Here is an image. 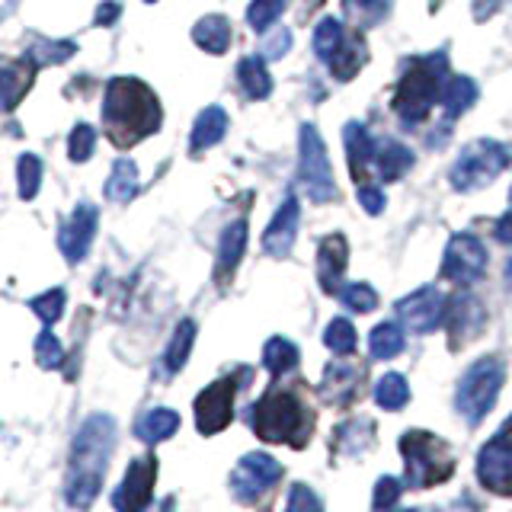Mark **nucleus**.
Listing matches in <instances>:
<instances>
[{"label":"nucleus","mask_w":512,"mask_h":512,"mask_svg":"<svg viewBox=\"0 0 512 512\" xmlns=\"http://www.w3.org/2000/svg\"><path fill=\"white\" fill-rule=\"evenodd\" d=\"M93 148H96V128L87 122L74 125V132L68 138V157L74 160V164H84V160L93 157Z\"/></svg>","instance_id":"nucleus-40"},{"label":"nucleus","mask_w":512,"mask_h":512,"mask_svg":"<svg viewBox=\"0 0 512 512\" xmlns=\"http://www.w3.org/2000/svg\"><path fill=\"white\" fill-rule=\"evenodd\" d=\"M228 135V112H224L221 106H208L199 112V119L196 125H192V151H208V148H215V144Z\"/></svg>","instance_id":"nucleus-22"},{"label":"nucleus","mask_w":512,"mask_h":512,"mask_svg":"<svg viewBox=\"0 0 512 512\" xmlns=\"http://www.w3.org/2000/svg\"><path fill=\"white\" fill-rule=\"evenodd\" d=\"M64 288H52V292H45V295H39V298H32L29 301V308H32V314H36L42 324L48 327V324H55V320L64 314Z\"/></svg>","instance_id":"nucleus-39"},{"label":"nucleus","mask_w":512,"mask_h":512,"mask_svg":"<svg viewBox=\"0 0 512 512\" xmlns=\"http://www.w3.org/2000/svg\"><path fill=\"white\" fill-rule=\"evenodd\" d=\"M506 272H509V279H512V260H509V266H506Z\"/></svg>","instance_id":"nucleus-52"},{"label":"nucleus","mask_w":512,"mask_h":512,"mask_svg":"<svg viewBox=\"0 0 512 512\" xmlns=\"http://www.w3.org/2000/svg\"><path fill=\"white\" fill-rule=\"evenodd\" d=\"M324 343L336 356H352V352H356V327H352L346 317H333L324 330Z\"/></svg>","instance_id":"nucleus-37"},{"label":"nucleus","mask_w":512,"mask_h":512,"mask_svg":"<svg viewBox=\"0 0 512 512\" xmlns=\"http://www.w3.org/2000/svg\"><path fill=\"white\" fill-rule=\"evenodd\" d=\"M298 221H301V205L295 196H285V202L279 205V212L272 215L269 228L263 231V250L269 256H276V260H282V256L292 253L295 247V237H298Z\"/></svg>","instance_id":"nucleus-16"},{"label":"nucleus","mask_w":512,"mask_h":512,"mask_svg":"<svg viewBox=\"0 0 512 512\" xmlns=\"http://www.w3.org/2000/svg\"><path fill=\"white\" fill-rule=\"evenodd\" d=\"M375 167L381 173V180H400L410 167H413V151L407 148V144H400V141H381L375 144Z\"/></svg>","instance_id":"nucleus-25"},{"label":"nucleus","mask_w":512,"mask_h":512,"mask_svg":"<svg viewBox=\"0 0 512 512\" xmlns=\"http://www.w3.org/2000/svg\"><path fill=\"white\" fill-rule=\"evenodd\" d=\"M407 340H404V327L391 324V320H384V324H378L372 330V336H368V352H372V359L384 362V359H394L397 352H404Z\"/></svg>","instance_id":"nucleus-31"},{"label":"nucleus","mask_w":512,"mask_h":512,"mask_svg":"<svg viewBox=\"0 0 512 512\" xmlns=\"http://www.w3.org/2000/svg\"><path fill=\"white\" fill-rule=\"evenodd\" d=\"M509 205H512V189H509Z\"/></svg>","instance_id":"nucleus-53"},{"label":"nucleus","mask_w":512,"mask_h":512,"mask_svg":"<svg viewBox=\"0 0 512 512\" xmlns=\"http://www.w3.org/2000/svg\"><path fill=\"white\" fill-rule=\"evenodd\" d=\"M503 378H506V368L496 356L477 359L468 372L461 375L458 391H455V407L464 423L477 426L493 410L496 397H500V388H503Z\"/></svg>","instance_id":"nucleus-6"},{"label":"nucleus","mask_w":512,"mask_h":512,"mask_svg":"<svg viewBox=\"0 0 512 512\" xmlns=\"http://www.w3.org/2000/svg\"><path fill=\"white\" fill-rule=\"evenodd\" d=\"M77 52V45L61 39V42H52V39H36L29 45L26 58L36 64V68H42V64H58V61H68L71 55Z\"/></svg>","instance_id":"nucleus-36"},{"label":"nucleus","mask_w":512,"mask_h":512,"mask_svg":"<svg viewBox=\"0 0 512 512\" xmlns=\"http://www.w3.org/2000/svg\"><path fill=\"white\" fill-rule=\"evenodd\" d=\"M506 167H509V151L503 144L480 138V141H471L468 148L455 157L452 170H448V183H452L455 192H477V189H487Z\"/></svg>","instance_id":"nucleus-7"},{"label":"nucleus","mask_w":512,"mask_h":512,"mask_svg":"<svg viewBox=\"0 0 512 512\" xmlns=\"http://www.w3.org/2000/svg\"><path fill=\"white\" fill-rule=\"evenodd\" d=\"M400 455L407 461L410 487H436L455 474V455L448 442L423 429H410L400 436Z\"/></svg>","instance_id":"nucleus-5"},{"label":"nucleus","mask_w":512,"mask_h":512,"mask_svg":"<svg viewBox=\"0 0 512 512\" xmlns=\"http://www.w3.org/2000/svg\"><path fill=\"white\" fill-rule=\"evenodd\" d=\"M234 394L237 378H221L196 397V426L202 436H215V432L228 429L234 420Z\"/></svg>","instance_id":"nucleus-13"},{"label":"nucleus","mask_w":512,"mask_h":512,"mask_svg":"<svg viewBox=\"0 0 512 512\" xmlns=\"http://www.w3.org/2000/svg\"><path fill=\"white\" fill-rule=\"evenodd\" d=\"M298 180L314 202L336 199V180L327 157V144L314 125H301L298 132Z\"/></svg>","instance_id":"nucleus-8"},{"label":"nucleus","mask_w":512,"mask_h":512,"mask_svg":"<svg viewBox=\"0 0 512 512\" xmlns=\"http://www.w3.org/2000/svg\"><path fill=\"white\" fill-rule=\"evenodd\" d=\"M448 77H452V74H448L445 52L410 61L404 77H400L397 96H394L397 119H404L407 128L420 125L429 116V109L442 100V87H445Z\"/></svg>","instance_id":"nucleus-4"},{"label":"nucleus","mask_w":512,"mask_h":512,"mask_svg":"<svg viewBox=\"0 0 512 512\" xmlns=\"http://www.w3.org/2000/svg\"><path fill=\"white\" fill-rule=\"evenodd\" d=\"M144 4H154V0H144Z\"/></svg>","instance_id":"nucleus-54"},{"label":"nucleus","mask_w":512,"mask_h":512,"mask_svg":"<svg viewBox=\"0 0 512 512\" xmlns=\"http://www.w3.org/2000/svg\"><path fill=\"white\" fill-rule=\"evenodd\" d=\"M487 269V247L474 234H455L442 256V276L455 285H471Z\"/></svg>","instance_id":"nucleus-11"},{"label":"nucleus","mask_w":512,"mask_h":512,"mask_svg":"<svg viewBox=\"0 0 512 512\" xmlns=\"http://www.w3.org/2000/svg\"><path fill=\"white\" fill-rule=\"evenodd\" d=\"M176 429H180V416H176L173 410H167V407H157V410H148L135 423V436L141 442H148V445H157V442L170 439Z\"/></svg>","instance_id":"nucleus-28"},{"label":"nucleus","mask_w":512,"mask_h":512,"mask_svg":"<svg viewBox=\"0 0 512 512\" xmlns=\"http://www.w3.org/2000/svg\"><path fill=\"white\" fill-rule=\"evenodd\" d=\"M285 512H324V503L317 500V493L308 484H295L292 493H288Z\"/></svg>","instance_id":"nucleus-45"},{"label":"nucleus","mask_w":512,"mask_h":512,"mask_svg":"<svg viewBox=\"0 0 512 512\" xmlns=\"http://www.w3.org/2000/svg\"><path fill=\"white\" fill-rule=\"evenodd\" d=\"M39 186H42V160L36 154H23L20 157V196L36 199Z\"/></svg>","instance_id":"nucleus-42"},{"label":"nucleus","mask_w":512,"mask_h":512,"mask_svg":"<svg viewBox=\"0 0 512 512\" xmlns=\"http://www.w3.org/2000/svg\"><path fill=\"white\" fill-rule=\"evenodd\" d=\"M61 359H64V349L58 343V336L52 330H42L39 340H36V362L42 368H58Z\"/></svg>","instance_id":"nucleus-43"},{"label":"nucleus","mask_w":512,"mask_h":512,"mask_svg":"<svg viewBox=\"0 0 512 512\" xmlns=\"http://www.w3.org/2000/svg\"><path fill=\"white\" fill-rule=\"evenodd\" d=\"M138 192V164L128 157H119L116 164L109 170V180H106V196L112 202H128Z\"/></svg>","instance_id":"nucleus-30"},{"label":"nucleus","mask_w":512,"mask_h":512,"mask_svg":"<svg viewBox=\"0 0 512 512\" xmlns=\"http://www.w3.org/2000/svg\"><path fill=\"white\" fill-rule=\"evenodd\" d=\"M263 365H266V372L272 378L292 372V368L298 365V346L288 343L285 336H272V340L266 343V349H263Z\"/></svg>","instance_id":"nucleus-33"},{"label":"nucleus","mask_w":512,"mask_h":512,"mask_svg":"<svg viewBox=\"0 0 512 512\" xmlns=\"http://www.w3.org/2000/svg\"><path fill=\"white\" fill-rule=\"evenodd\" d=\"M279 477H282V464L276 458L263 452H250L231 471V493L240 503H256L266 490L276 487Z\"/></svg>","instance_id":"nucleus-10"},{"label":"nucleus","mask_w":512,"mask_h":512,"mask_svg":"<svg viewBox=\"0 0 512 512\" xmlns=\"http://www.w3.org/2000/svg\"><path fill=\"white\" fill-rule=\"evenodd\" d=\"M192 42H196L202 52H208V55H224L231 48V23H228V16H221V13L202 16V20L192 26Z\"/></svg>","instance_id":"nucleus-21"},{"label":"nucleus","mask_w":512,"mask_h":512,"mask_svg":"<svg viewBox=\"0 0 512 512\" xmlns=\"http://www.w3.org/2000/svg\"><path fill=\"white\" fill-rule=\"evenodd\" d=\"M349 263V247L343 234H330L317 247V279L327 295H340V282Z\"/></svg>","instance_id":"nucleus-17"},{"label":"nucleus","mask_w":512,"mask_h":512,"mask_svg":"<svg viewBox=\"0 0 512 512\" xmlns=\"http://www.w3.org/2000/svg\"><path fill=\"white\" fill-rule=\"evenodd\" d=\"M365 58H368L365 42L359 36H346L343 45H340V52H336L327 64H330V71H333L336 80H352L365 64Z\"/></svg>","instance_id":"nucleus-29"},{"label":"nucleus","mask_w":512,"mask_h":512,"mask_svg":"<svg viewBox=\"0 0 512 512\" xmlns=\"http://www.w3.org/2000/svg\"><path fill=\"white\" fill-rule=\"evenodd\" d=\"M407 512H416V509H407Z\"/></svg>","instance_id":"nucleus-55"},{"label":"nucleus","mask_w":512,"mask_h":512,"mask_svg":"<svg viewBox=\"0 0 512 512\" xmlns=\"http://www.w3.org/2000/svg\"><path fill=\"white\" fill-rule=\"evenodd\" d=\"M442 103H445V119L455 122L477 103V84L471 77H461V74L448 77L442 87Z\"/></svg>","instance_id":"nucleus-27"},{"label":"nucleus","mask_w":512,"mask_h":512,"mask_svg":"<svg viewBox=\"0 0 512 512\" xmlns=\"http://www.w3.org/2000/svg\"><path fill=\"white\" fill-rule=\"evenodd\" d=\"M237 84L250 100H266L272 93V74L266 71V58L263 55H247L237 64Z\"/></svg>","instance_id":"nucleus-23"},{"label":"nucleus","mask_w":512,"mask_h":512,"mask_svg":"<svg viewBox=\"0 0 512 512\" xmlns=\"http://www.w3.org/2000/svg\"><path fill=\"white\" fill-rule=\"evenodd\" d=\"M32 80H36V64L29 58L10 61V64L0 61V112H10L16 103H20L29 93Z\"/></svg>","instance_id":"nucleus-19"},{"label":"nucleus","mask_w":512,"mask_h":512,"mask_svg":"<svg viewBox=\"0 0 512 512\" xmlns=\"http://www.w3.org/2000/svg\"><path fill=\"white\" fill-rule=\"evenodd\" d=\"M343 141H346V157H349L352 176L359 180V176L365 173V167L372 164V157H375V141H372V135L365 132L362 122H349L343 128Z\"/></svg>","instance_id":"nucleus-26"},{"label":"nucleus","mask_w":512,"mask_h":512,"mask_svg":"<svg viewBox=\"0 0 512 512\" xmlns=\"http://www.w3.org/2000/svg\"><path fill=\"white\" fill-rule=\"evenodd\" d=\"M346 10L362 23H378L388 13V0H346Z\"/></svg>","instance_id":"nucleus-46"},{"label":"nucleus","mask_w":512,"mask_h":512,"mask_svg":"<svg viewBox=\"0 0 512 512\" xmlns=\"http://www.w3.org/2000/svg\"><path fill=\"white\" fill-rule=\"evenodd\" d=\"M445 298L439 288H416L407 298L397 301V317H400V327H407L410 333H432L445 317Z\"/></svg>","instance_id":"nucleus-14"},{"label":"nucleus","mask_w":512,"mask_h":512,"mask_svg":"<svg viewBox=\"0 0 512 512\" xmlns=\"http://www.w3.org/2000/svg\"><path fill=\"white\" fill-rule=\"evenodd\" d=\"M362 378V368L349 365V362H333L327 365L324 372V397L330 400V404H346V400L356 394V384Z\"/></svg>","instance_id":"nucleus-24"},{"label":"nucleus","mask_w":512,"mask_h":512,"mask_svg":"<svg viewBox=\"0 0 512 512\" xmlns=\"http://www.w3.org/2000/svg\"><path fill=\"white\" fill-rule=\"evenodd\" d=\"M96 205L93 202H77L71 218L61 224L58 231V250L64 253L68 263H80L87 256L90 244H93V234H96Z\"/></svg>","instance_id":"nucleus-15"},{"label":"nucleus","mask_w":512,"mask_h":512,"mask_svg":"<svg viewBox=\"0 0 512 512\" xmlns=\"http://www.w3.org/2000/svg\"><path fill=\"white\" fill-rule=\"evenodd\" d=\"M375 400L384 410H400L410 400V384L400 372H388L375 384Z\"/></svg>","instance_id":"nucleus-35"},{"label":"nucleus","mask_w":512,"mask_h":512,"mask_svg":"<svg viewBox=\"0 0 512 512\" xmlns=\"http://www.w3.org/2000/svg\"><path fill=\"white\" fill-rule=\"evenodd\" d=\"M164 122L157 93L138 77H116L109 80L103 100V128L106 138L116 148H135L138 141L154 135Z\"/></svg>","instance_id":"nucleus-2"},{"label":"nucleus","mask_w":512,"mask_h":512,"mask_svg":"<svg viewBox=\"0 0 512 512\" xmlns=\"http://www.w3.org/2000/svg\"><path fill=\"white\" fill-rule=\"evenodd\" d=\"M346 39V29L340 20H333V16H324V20L317 23L314 29V55L320 61H330L336 52H340V45Z\"/></svg>","instance_id":"nucleus-34"},{"label":"nucleus","mask_w":512,"mask_h":512,"mask_svg":"<svg viewBox=\"0 0 512 512\" xmlns=\"http://www.w3.org/2000/svg\"><path fill=\"white\" fill-rule=\"evenodd\" d=\"M288 48H292V32H288L285 26H276L272 32H266L263 42H260V52L266 61H279L288 55Z\"/></svg>","instance_id":"nucleus-44"},{"label":"nucleus","mask_w":512,"mask_h":512,"mask_svg":"<svg viewBox=\"0 0 512 512\" xmlns=\"http://www.w3.org/2000/svg\"><path fill=\"white\" fill-rule=\"evenodd\" d=\"M112 448H116V420L106 413L87 416L74 436L68 477H64V496L74 509H90L100 496Z\"/></svg>","instance_id":"nucleus-1"},{"label":"nucleus","mask_w":512,"mask_h":512,"mask_svg":"<svg viewBox=\"0 0 512 512\" xmlns=\"http://www.w3.org/2000/svg\"><path fill=\"white\" fill-rule=\"evenodd\" d=\"M477 477L490 493L512 496V416L503 423V429L480 448Z\"/></svg>","instance_id":"nucleus-9"},{"label":"nucleus","mask_w":512,"mask_h":512,"mask_svg":"<svg viewBox=\"0 0 512 512\" xmlns=\"http://www.w3.org/2000/svg\"><path fill=\"white\" fill-rule=\"evenodd\" d=\"M119 13H122V7L116 4V0H106V4L96 7V26H112L119 20Z\"/></svg>","instance_id":"nucleus-49"},{"label":"nucleus","mask_w":512,"mask_h":512,"mask_svg":"<svg viewBox=\"0 0 512 512\" xmlns=\"http://www.w3.org/2000/svg\"><path fill=\"white\" fill-rule=\"evenodd\" d=\"M282 10H285V0H253L247 7V23L256 32H266L282 16Z\"/></svg>","instance_id":"nucleus-41"},{"label":"nucleus","mask_w":512,"mask_h":512,"mask_svg":"<svg viewBox=\"0 0 512 512\" xmlns=\"http://www.w3.org/2000/svg\"><path fill=\"white\" fill-rule=\"evenodd\" d=\"M493 234H496V240H500V244L512 247V212H506V215H503L500 221H496Z\"/></svg>","instance_id":"nucleus-50"},{"label":"nucleus","mask_w":512,"mask_h":512,"mask_svg":"<svg viewBox=\"0 0 512 512\" xmlns=\"http://www.w3.org/2000/svg\"><path fill=\"white\" fill-rule=\"evenodd\" d=\"M397 496H400V480L397 477H381L378 484H375L372 503H375L378 512H384V509H391L397 503Z\"/></svg>","instance_id":"nucleus-47"},{"label":"nucleus","mask_w":512,"mask_h":512,"mask_svg":"<svg viewBox=\"0 0 512 512\" xmlns=\"http://www.w3.org/2000/svg\"><path fill=\"white\" fill-rule=\"evenodd\" d=\"M154 480H157V458L141 455L128 464L122 484L112 493V506L116 512H144L154 500Z\"/></svg>","instance_id":"nucleus-12"},{"label":"nucleus","mask_w":512,"mask_h":512,"mask_svg":"<svg viewBox=\"0 0 512 512\" xmlns=\"http://www.w3.org/2000/svg\"><path fill=\"white\" fill-rule=\"evenodd\" d=\"M244 250H247V221H231L228 228L221 231V240H218V263H215V279L224 285L228 282L240 260H244Z\"/></svg>","instance_id":"nucleus-20"},{"label":"nucleus","mask_w":512,"mask_h":512,"mask_svg":"<svg viewBox=\"0 0 512 512\" xmlns=\"http://www.w3.org/2000/svg\"><path fill=\"white\" fill-rule=\"evenodd\" d=\"M192 343H196V324H192V320H180V327L173 330V340L164 352V372L167 375H176L186 365Z\"/></svg>","instance_id":"nucleus-32"},{"label":"nucleus","mask_w":512,"mask_h":512,"mask_svg":"<svg viewBox=\"0 0 512 512\" xmlns=\"http://www.w3.org/2000/svg\"><path fill=\"white\" fill-rule=\"evenodd\" d=\"M445 512H471V509H468V503H458V506H452V509H445Z\"/></svg>","instance_id":"nucleus-51"},{"label":"nucleus","mask_w":512,"mask_h":512,"mask_svg":"<svg viewBox=\"0 0 512 512\" xmlns=\"http://www.w3.org/2000/svg\"><path fill=\"white\" fill-rule=\"evenodd\" d=\"M340 301L346 304L349 311L368 314V311L378 308V292H375L372 285H365V282H352V285L340 288Z\"/></svg>","instance_id":"nucleus-38"},{"label":"nucleus","mask_w":512,"mask_h":512,"mask_svg":"<svg viewBox=\"0 0 512 512\" xmlns=\"http://www.w3.org/2000/svg\"><path fill=\"white\" fill-rule=\"evenodd\" d=\"M445 311H448V343H452V349H461L468 340H474L480 324H484V308H480L477 298L458 295L452 298V308Z\"/></svg>","instance_id":"nucleus-18"},{"label":"nucleus","mask_w":512,"mask_h":512,"mask_svg":"<svg viewBox=\"0 0 512 512\" xmlns=\"http://www.w3.org/2000/svg\"><path fill=\"white\" fill-rule=\"evenodd\" d=\"M359 202L365 208V215H381L384 205H388V199H384V189L381 186H359Z\"/></svg>","instance_id":"nucleus-48"},{"label":"nucleus","mask_w":512,"mask_h":512,"mask_svg":"<svg viewBox=\"0 0 512 512\" xmlns=\"http://www.w3.org/2000/svg\"><path fill=\"white\" fill-rule=\"evenodd\" d=\"M311 429H314V413L292 391H269L260 404L253 407V432L263 442L304 448Z\"/></svg>","instance_id":"nucleus-3"}]
</instances>
